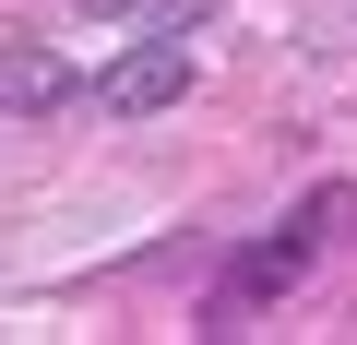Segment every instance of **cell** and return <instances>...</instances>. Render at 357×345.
<instances>
[{
    "mask_svg": "<svg viewBox=\"0 0 357 345\" xmlns=\"http://www.w3.org/2000/svg\"><path fill=\"white\" fill-rule=\"evenodd\" d=\"M84 24H107V36H191L215 0H72Z\"/></svg>",
    "mask_w": 357,
    "mask_h": 345,
    "instance_id": "4",
    "label": "cell"
},
{
    "mask_svg": "<svg viewBox=\"0 0 357 345\" xmlns=\"http://www.w3.org/2000/svg\"><path fill=\"white\" fill-rule=\"evenodd\" d=\"M191 84H203V48H191V36H131V48L96 72V107H107V119H167Z\"/></svg>",
    "mask_w": 357,
    "mask_h": 345,
    "instance_id": "2",
    "label": "cell"
},
{
    "mask_svg": "<svg viewBox=\"0 0 357 345\" xmlns=\"http://www.w3.org/2000/svg\"><path fill=\"white\" fill-rule=\"evenodd\" d=\"M72 95H84V84H72L60 48H36V36L0 48V119H48V107H72Z\"/></svg>",
    "mask_w": 357,
    "mask_h": 345,
    "instance_id": "3",
    "label": "cell"
},
{
    "mask_svg": "<svg viewBox=\"0 0 357 345\" xmlns=\"http://www.w3.org/2000/svg\"><path fill=\"white\" fill-rule=\"evenodd\" d=\"M345 227H357V179L310 191V203H298V215H286L274 238H250V250L227 262V286H215V321H250L262 298H286V286H298V274H310V262H321V250H333Z\"/></svg>",
    "mask_w": 357,
    "mask_h": 345,
    "instance_id": "1",
    "label": "cell"
}]
</instances>
